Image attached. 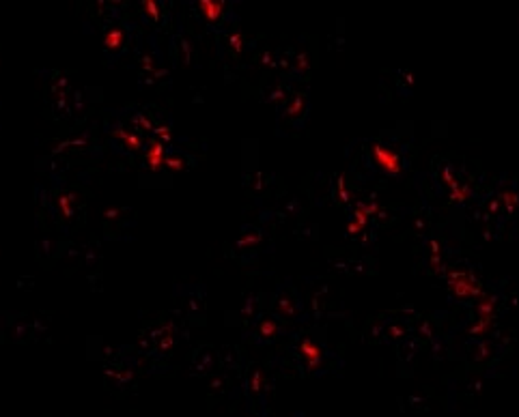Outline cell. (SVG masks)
<instances>
[{"instance_id": "cell-1", "label": "cell", "mask_w": 519, "mask_h": 417, "mask_svg": "<svg viewBox=\"0 0 519 417\" xmlns=\"http://www.w3.org/2000/svg\"><path fill=\"white\" fill-rule=\"evenodd\" d=\"M450 288L459 297H476V295H481V284H478L474 278H470L468 273H463V271H457V273L452 271L450 273Z\"/></svg>"}, {"instance_id": "cell-2", "label": "cell", "mask_w": 519, "mask_h": 417, "mask_svg": "<svg viewBox=\"0 0 519 417\" xmlns=\"http://www.w3.org/2000/svg\"><path fill=\"white\" fill-rule=\"evenodd\" d=\"M373 155H375V161L379 164V168H384L388 174H399L401 172V159L394 151L384 148V146H375Z\"/></svg>"}, {"instance_id": "cell-3", "label": "cell", "mask_w": 519, "mask_h": 417, "mask_svg": "<svg viewBox=\"0 0 519 417\" xmlns=\"http://www.w3.org/2000/svg\"><path fill=\"white\" fill-rule=\"evenodd\" d=\"M302 355L308 359V366L315 368L317 363H319L321 350H319V347H315V344L310 342V340H304V342H302Z\"/></svg>"}, {"instance_id": "cell-4", "label": "cell", "mask_w": 519, "mask_h": 417, "mask_svg": "<svg viewBox=\"0 0 519 417\" xmlns=\"http://www.w3.org/2000/svg\"><path fill=\"white\" fill-rule=\"evenodd\" d=\"M200 11L205 13L209 19H218L222 13V2H211V0H203L200 2Z\"/></svg>"}, {"instance_id": "cell-5", "label": "cell", "mask_w": 519, "mask_h": 417, "mask_svg": "<svg viewBox=\"0 0 519 417\" xmlns=\"http://www.w3.org/2000/svg\"><path fill=\"white\" fill-rule=\"evenodd\" d=\"M353 217H355V224L364 228V226H366V221H368V207L358 205V208H355V213H353Z\"/></svg>"}, {"instance_id": "cell-6", "label": "cell", "mask_w": 519, "mask_h": 417, "mask_svg": "<svg viewBox=\"0 0 519 417\" xmlns=\"http://www.w3.org/2000/svg\"><path fill=\"white\" fill-rule=\"evenodd\" d=\"M489 325H491V316H481V321H478L474 327H472V334H474V336H481L483 331L489 329Z\"/></svg>"}, {"instance_id": "cell-7", "label": "cell", "mask_w": 519, "mask_h": 417, "mask_svg": "<svg viewBox=\"0 0 519 417\" xmlns=\"http://www.w3.org/2000/svg\"><path fill=\"white\" fill-rule=\"evenodd\" d=\"M491 312H494V299H483L481 305H478V314L481 316H491Z\"/></svg>"}, {"instance_id": "cell-8", "label": "cell", "mask_w": 519, "mask_h": 417, "mask_svg": "<svg viewBox=\"0 0 519 417\" xmlns=\"http://www.w3.org/2000/svg\"><path fill=\"white\" fill-rule=\"evenodd\" d=\"M149 159H151V166H153V168H158V166L162 164V146H160V144H155V146L151 148V153H149Z\"/></svg>"}, {"instance_id": "cell-9", "label": "cell", "mask_w": 519, "mask_h": 417, "mask_svg": "<svg viewBox=\"0 0 519 417\" xmlns=\"http://www.w3.org/2000/svg\"><path fill=\"white\" fill-rule=\"evenodd\" d=\"M465 198H468V187H461V190H459V187H455V190H452V200L461 203V200H465Z\"/></svg>"}, {"instance_id": "cell-10", "label": "cell", "mask_w": 519, "mask_h": 417, "mask_svg": "<svg viewBox=\"0 0 519 417\" xmlns=\"http://www.w3.org/2000/svg\"><path fill=\"white\" fill-rule=\"evenodd\" d=\"M517 196L515 194H504V203H511V205H517Z\"/></svg>"}, {"instance_id": "cell-11", "label": "cell", "mask_w": 519, "mask_h": 417, "mask_svg": "<svg viewBox=\"0 0 519 417\" xmlns=\"http://www.w3.org/2000/svg\"><path fill=\"white\" fill-rule=\"evenodd\" d=\"M360 230H362V226H358L355 221H353V224H349V232H351V234H358Z\"/></svg>"}]
</instances>
